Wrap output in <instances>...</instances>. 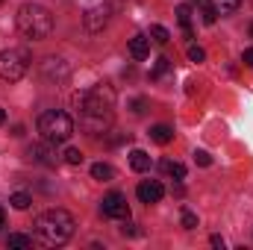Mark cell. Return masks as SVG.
<instances>
[{"instance_id": "1", "label": "cell", "mask_w": 253, "mask_h": 250, "mask_svg": "<svg viewBox=\"0 0 253 250\" xmlns=\"http://www.w3.org/2000/svg\"><path fill=\"white\" fill-rule=\"evenodd\" d=\"M80 124L85 132L97 135V132H106L112 126V115H115V91L112 85L106 83H97L94 88H88L85 94H80Z\"/></svg>"}, {"instance_id": "2", "label": "cell", "mask_w": 253, "mask_h": 250, "mask_svg": "<svg viewBox=\"0 0 253 250\" xmlns=\"http://www.w3.org/2000/svg\"><path fill=\"white\" fill-rule=\"evenodd\" d=\"M36 236L44 242V245H50V248H59L65 245L71 236H74V215L71 212H65V209H47V212H42L39 218H36Z\"/></svg>"}, {"instance_id": "3", "label": "cell", "mask_w": 253, "mask_h": 250, "mask_svg": "<svg viewBox=\"0 0 253 250\" xmlns=\"http://www.w3.org/2000/svg\"><path fill=\"white\" fill-rule=\"evenodd\" d=\"M15 21H18V30H21L27 39H33V42L47 39V36L53 33V15H50L44 6H39V3H24V6L18 9Z\"/></svg>"}, {"instance_id": "4", "label": "cell", "mask_w": 253, "mask_h": 250, "mask_svg": "<svg viewBox=\"0 0 253 250\" xmlns=\"http://www.w3.org/2000/svg\"><path fill=\"white\" fill-rule=\"evenodd\" d=\"M39 132L44 141H53V144H62L74 135V121L71 115L62 109H47L42 118H39Z\"/></svg>"}, {"instance_id": "5", "label": "cell", "mask_w": 253, "mask_h": 250, "mask_svg": "<svg viewBox=\"0 0 253 250\" xmlns=\"http://www.w3.org/2000/svg\"><path fill=\"white\" fill-rule=\"evenodd\" d=\"M30 71V53L21 47H9L0 53V77L9 83H18L24 74Z\"/></svg>"}, {"instance_id": "6", "label": "cell", "mask_w": 253, "mask_h": 250, "mask_svg": "<svg viewBox=\"0 0 253 250\" xmlns=\"http://www.w3.org/2000/svg\"><path fill=\"white\" fill-rule=\"evenodd\" d=\"M100 212H103L106 218H115V221H124V218H129L126 197H124V194H118V191L106 194V197H103V203H100Z\"/></svg>"}, {"instance_id": "7", "label": "cell", "mask_w": 253, "mask_h": 250, "mask_svg": "<svg viewBox=\"0 0 253 250\" xmlns=\"http://www.w3.org/2000/svg\"><path fill=\"white\" fill-rule=\"evenodd\" d=\"M135 194H138L141 203H159V200L165 197V186H162L159 180H144V183H138Z\"/></svg>"}, {"instance_id": "8", "label": "cell", "mask_w": 253, "mask_h": 250, "mask_svg": "<svg viewBox=\"0 0 253 250\" xmlns=\"http://www.w3.org/2000/svg\"><path fill=\"white\" fill-rule=\"evenodd\" d=\"M83 21H85V30H88V33H100V30L106 27V21H109V6L103 3V6H94V9H88Z\"/></svg>"}, {"instance_id": "9", "label": "cell", "mask_w": 253, "mask_h": 250, "mask_svg": "<svg viewBox=\"0 0 253 250\" xmlns=\"http://www.w3.org/2000/svg\"><path fill=\"white\" fill-rule=\"evenodd\" d=\"M30 159H33V162H39V165H56L53 141H44V144H33V147H30Z\"/></svg>"}, {"instance_id": "10", "label": "cell", "mask_w": 253, "mask_h": 250, "mask_svg": "<svg viewBox=\"0 0 253 250\" xmlns=\"http://www.w3.org/2000/svg\"><path fill=\"white\" fill-rule=\"evenodd\" d=\"M150 53V39L147 36H132L129 39V56L132 59H147Z\"/></svg>"}, {"instance_id": "11", "label": "cell", "mask_w": 253, "mask_h": 250, "mask_svg": "<svg viewBox=\"0 0 253 250\" xmlns=\"http://www.w3.org/2000/svg\"><path fill=\"white\" fill-rule=\"evenodd\" d=\"M200 3H206L215 15H230L242 6V0H200Z\"/></svg>"}, {"instance_id": "12", "label": "cell", "mask_w": 253, "mask_h": 250, "mask_svg": "<svg viewBox=\"0 0 253 250\" xmlns=\"http://www.w3.org/2000/svg\"><path fill=\"white\" fill-rule=\"evenodd\" d=\"M150 138L156 144H171L174 141V129L168 124H156V126H150Z\"/></svg>"}, {"instance_id": "13", "label": "cell", "mask_w": 253, "mask_h": 250, "mask_svg": "<svg viewBox=\"0 0 253 250\" xmlns=\"http://www.w3.org/2000/svg\"><path fill=\"white\" fill-rule=\"evenodd\" d=\"M129 168H132L135 174L147 171V168H150V156H147L144 150H132V153H129Z\"/></svg>"}, {"instance_id": "14", "label": "cell", "mask_w": 253, "mask_h": 250, "mask_svg": "<svg viewBox=\"0 0 253 250\" xmlns=\"http://www.w3.org/2000/svg\"><path fill=\"white\" fill-rule=\"evenodd\" d=\"M91 177L100 180V183H109V180L115 177V168L106 165V162H94V165H91Z\"/></svg>"}, {"instance_id": "15", "label": "cell", "mask_w": 253, "mask_h": 250, "mask_svg": "<svg viewBox=\"0 0 253 250\" xmlns=\"http://www.w3.org/2000/svg\"><path fill=\"white\" fill-rule=\"evenodd\" d=\"M177 21H180V27H183V33H186V39H191L194 33H191V6H180L177 9Z\"/></svg>"}, {"instance_id": "16", "label": "cell", "mask_w": 253, "mask_h": 250, "mask_svg": "<svg viewBox=\"0 0 253 250\" xmlns=\"http://www.w3.org/2000/svg\"><path fill=\"white\" fill-rule=\"evenodd\" d=\"M9 248L30 250V248H33V239H30V236H21V233H12V236H9Z\"/></svg>"}, {"instance_id": "17", "label": "cell", "mask_w": 253, "mask_h": 250, "mask_svg": "<svg viewBox=\"0 0 253 250\" xmlns=\"http://www.w3.org/2000/svg\"><path fill=\"white\" fill-rule=\"evenodd\" d=\"M150 39H153L156 44H168V42H171V33H168L162 24H153V27H150Z\"/></svg>"}, {"instance_id": "18", "label": "cell", "mask_w": 253, "mask_h": 250, "mask_svg": "<svg viewBox=\"0 0 253 250\" xmlns=\"http://www.w3.org/2000/svg\"><path fill=\"white\" fill-rule=\"evenodd\" d=\"M9 203H12V206H15V209H21V212H24V209H30V203H33V197H30V194H27V191H15V194H12V200H9Z\"/></svg>"}, {"instance_id": "19", "label": "cell", "mask_w": 253, "mask_h": 250, "mask_svg": "<svg viewBox=\"0 0 253 250\" xmlns=\"http://www.w3.org/2000/svg\"><path fill=\"white\" fill-rule=\"evenodd\" d=\"M165 171H168L174 180H183V177H186V165H183V162H165Z\"/></svg>"}, {"instance_id": "20", "label": "cell", "mask_w": 253, "mask_h": 250, "mask_svg": "<svg viewBox=\"0 0 253 250\" xmlns=\"http://www.w3.org/2000/svg\"><path fill=\"white\" fill-rule=\"evenodd\" d=\"M65 162H68V165H80V162H83V153H80L77 147H68V150H65Z\"/></svg>"}, {"instance_id": "21", "label": "cell", "mask_w": 253, "mask_h": 250, "mask_svg": "<svg viewBox=\"0 0 253 250\" xmlns=\"http://www.w3.org/2000/svg\"><path fill=\"white\" fill-rule=\"evenodd\" d=\"M194 162H197L200 168H209V165H212V156H209L206 150H197V153H194Z\"/></svg>"}, {"instance_id": "22", "label": "cell", "mask_w": 253, "mask_h": 250, "mask_svg": "<svg viewBox=\"0 0 253 250\" xmlns=\"http://www.w3.org/2000/svg\"><path fill=\"white\" fill-rule=\"evenodd\" d=\"M180 221H183V227H186V230H194V227H197V215L189 212V209L183 212V218H180Z\"/></svg>"}, {"instance_id": "23", "label": "cell", "mask_w": 253, "mask_h": 250, "mask_svg": "<svg viewBox=\"0 0 253 250\" xmlns=\"http://www.w3.org/2000/svg\"><path fill=\"white\" fill-rule=\"evenodd\" d=\"M189 59H191V62H203V59H206L203 47H194V44H191V47H189Z\"/></svg>"}, {"instance_id": "24", "label": "cell", "mask_w": 253, "mask_h": 250, "mask_svg": "<svg viewBox=\"0 0 253 250\" xmlns=\"http://www.w3.org/2000/svg\"><path fill=\"white\" fill-rule=\"evenodd\" d=\"M165 71H168V59H159V62H156V68L150 71V77H153V80H159Z\"/></svg>"}, {"instance_id": "25", "label": "cell", "mask_w": 253, "mask_h": 250, "mask_svg": "<svg viewBox=\"0 0 253 250\" xmlns=\"http://www.w3.org/2000/svg\"><path fill=\"white\" fill-rule=\"evenodd\" d=\"M242 59H245V65H248V68H253V47H248V50H245V56H242Z\"/></svg>"}, {"instance_id": "26", "label": "cell", "mask_w": 253, "mask_h": 250, "mask_svg": "<svg viewBox=\"0 0 253 250\" xmlns=\"http://www.w3.org/2000/svg\"><path fill=\"white\" fill-rule=\"evenodd\" d=\"M132 112L141 115V112H144V100H135V103H132Z\"/></svg>"}, {"instance_id": "27", "label": "cell", "mask_w": 253, "mask_h": 250, "mask_svg": "<svg viewBox=\"0 0 253 250\" xmlns=\"http://www.w3.org/2000/svg\"><path fill=\"white\" fill-rule=\"evenodd\" d=\"M212 248H221V250H224V239H221V236H212Z\"/></svg>"}, {"instance_id": "28", "label": "cell", "mask_w": 253, "mask_h": 250, "mask_svg": "<svg viewBox=\"0 0 253 250\" xmlns=\"http://www.w3.org/2000/svg\"><path fill=\"white\" fill-rule=\"evenodd\" d=\"M121 233H124V236H135V227H132V224H126V227H121Z\"/></svg>"}, {"instance_id": "29", "label": "cell", "mask_w": 253, "mask_h": 250, "mask_svg": "<svg viewBox=\"0 0 253 250\" xmlns=\"http://www.w3.org/2000/svg\"><path fill=\"white\" fill-rule=\"evenodd\" d=\"M3 221H6V212H3V206H0V227H3Z\"/></svg>"}, {"instance_id": "30", "label": "cell", "mask_w": 253, "mask_h": 250, "mask_svg": "<svg viewBox=\"0 0 253 250\" xmlns=\"http://www.w3.org/2000/svg\"><path fill=\"white\" fill-rule=\"evenodd\" d=\"M3 121H6V112H3V109H0V126H3Z\"/></svg>"}, {"instance_id": "31", "label": "cell", "mask_w": 253, "mask_h": 250, "mask_svg": "<svg viewBox=\"0 0 253 250\" xmlns=\"http://www.w3.org/2000/svg\"><path fill=\"white\" fill-rule=\"evenodd\" d=\"M251 39H253V24H251Z\"/></svg>"}]
</instances>
